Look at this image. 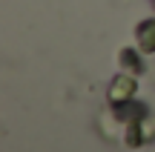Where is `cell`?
<instances>
[{
	"instance_id": "obj_1",
	"label": "cell",
	"mask_w": 155,
	"mask_h": 152,
	"mask_svg": "<svg viewBox=\"0 0 155 152\" xmlns=\"http://www.w3.org/2000/svg\"><path fill=\"white\" fill-rule=\"evenodd\" d=\"M124 141H127L129 149H141L147 144L155 141V112L147 109L144 115H138L135 121H129L124 126Z\"/></svg>"
},
{
	"instance_id": "obj_2",
	"label": "cell",
	"mask_w": 155,
	"mask_h": 152,
	"mask_svg": "<svg viewBox=\"0 0 155 152\" xmlns=\"http://www.w3.org/2000/svg\"><path fill=\"white\" fill-rule=\"evenodd\" d=\"M135 92H138V80H135V75L118 72L115 78H112L109 89H106V98H109V103H124V101H129V98H135Z\"/></svg>"
},
{
	"instance_id": "obj_3",
	"label": "cell",
	"mask_w": 155,
	"mask_h": 152,
	"mask_svg": "<svg viewBox=\"0 0 155 152\" xmlns=\"http://www.w3.org/2000/svg\"><path fill=\"white\" fill-rule=\"evenodd\" d=\"M138 52L141 49H135V46H121V49H118V63H121V69L129 72V75H135V78H141V75L147 72L144 57H141Z\"/></svg>"
},
{
	"instance_id": "obj_4",
	"label": "cell",
	"mask_w": 155,
	"mask_h": 152,
	"mask_svg": "<svg viewBox=\"0 0 155 152\" xmlns=\"http://www.w3.org/2000/svg\"><path fill=\"white\" fill-rule=\"evenodd\" d=\"M135 43H138V49L144 55H152L155 52V17L138 20V26H135Z\"/></svg>"
},
{
	"instance_id": "obj_5",
	"label": "cell",
	"mask_w": 155,
	"mask_h": 152,
	"mask_svg": "<svg viewBox=\"0 0 155 152\" xmlns=\"http://www.w3.org/2000/svg\"><path fill=\"white\" fill-rule=\"evenodd\" d=\"M109 106H112V115H115V121L121 126H127L129 121H135L138 115L147 112V103L135 101V98H129V101H124V103H109Z\"/></svg>"
}]
</instances>
